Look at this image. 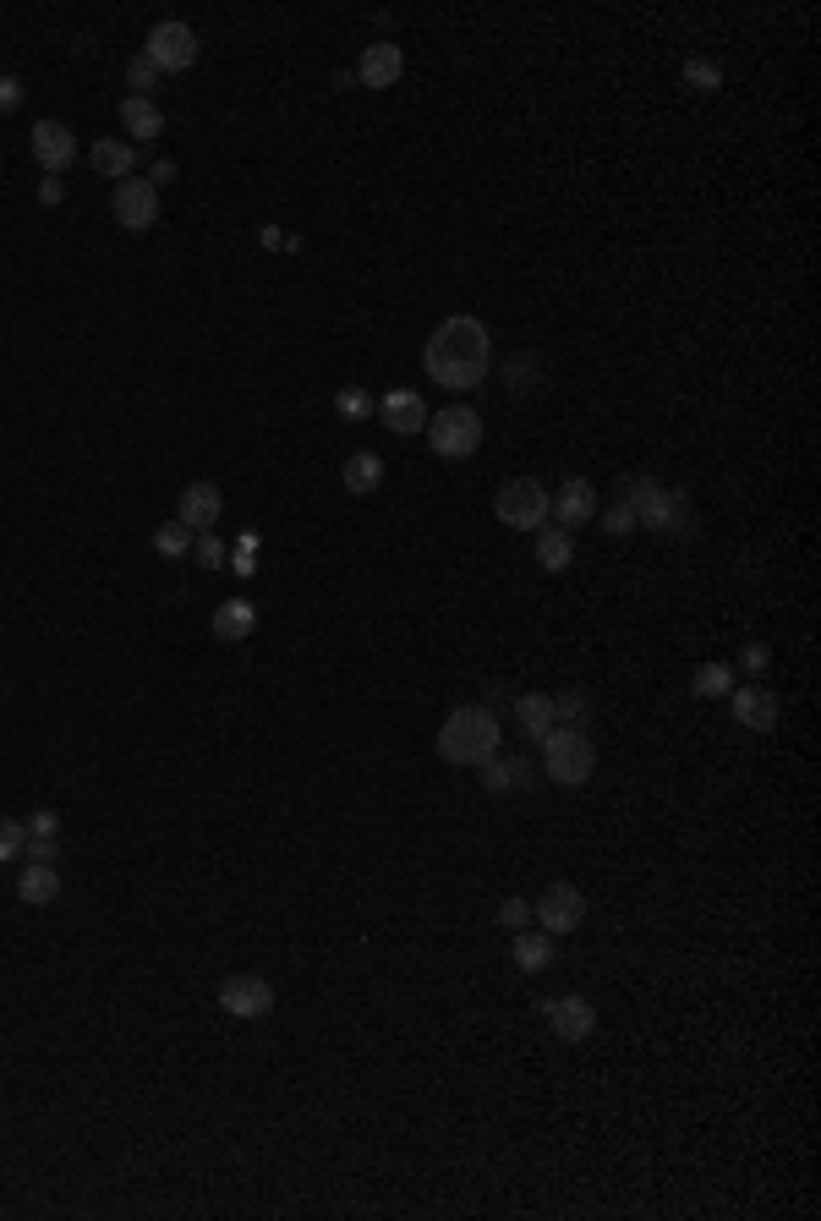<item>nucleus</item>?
Instances as JSON below:
<instances>
[{"label": "nucleus", "instance_id": "nucleus-1", "mask_svg": "<svg viewBox=\"0 0 821 1221\" xmlns=\"http://www.w3.org/2000/svg\"><path fill=\"white\" fill-rule=\"evenodd\" d=\"M423 361H428V372H433L444 389H477L483 372H488V361H493V340H488V329H483L477 318L455 312V318H444V323L433 329Z\"/></svg>", "mask_w": 821, "mask_h": 1221}, {"label": "nucleus", "instance_id": "nucleus-2", "mask_svg": "<svg viewBox=\"0 0 821 1221\" xmlns=\"http://www.w3.org/2000/svg\"><path fill=\"white\" fill-rule=\"evenodd\" d=\"M439 756L455 767H483L499 756V718L488 707H455L439 728Z\"/></svg>", "mask_w": 821, "mask_h": 1221}, {"label": "nucleus", "instance_id": "nucleus-3", "mask_svg": "<svg viewBox=\"0 0 821 1221\" xmlns=\"http://www.w3.org/2000/svg\"><path fill=\"white\" fill-rule=\"evenodd\" d=\"M543 761H548V778H554V783L575 789V783H586V778H592L597 750H592L586 728H554V734L543 739Z\"/></svg>", "mask_w": 821, "mask_h": 1221}, {"label": "nucleus", "instance_id": "nucleus-4", "mask_svg": "<svg viewBox=\"0 0 821 1221\" xmlns=\"http://www.w3.org/2000/svg\"><path fill=\"white\" fill-rule=\"evenodd\" d=\"M428 444L444 461H466L483 444V417L472 412V405H444L439 417H428Z\"/></svg>", "mask_w": 821, "mask_h": 1221}, {"label": "nucleus", "instance_id": "nucleus-5", "mask_svg": "<svg viewBox=\"0 0 821 1221\" xmlns=\"http://www.w3.org/2000/svg\"><path fill=\"white\" fill-rule=\"evenodd\" d=\"M143 56H148L159 72H187V67L198 61V34H192L187 23H159V28L148 34Z\"/></svg>", "mask_w": 821, "mask_h": 1221}, {"label": "nucleus", "instance_id": "nucleus-6", "mask_svg": "<svg viewBox=\"0 0 821 1221\" xmlns=\"http://www.w3.org/2000/svg\"><path fill=\"white\" fill-rule=\"evenodd\" d=\"M493 510H499V521H504V526H543V521H548V494H543L537 483L515 477V483H504V488H499Z\"/></svg>", "mask_w": 821, "mask_h": 1221}, {"label": "nucleus", "instance_id": "nucleus-7", "mask_svg": "<svg viewBox=\"0 0 821 1221\" xmlns=\"http://www.w3.org/2000/svg\"><path fill=\"white\" fill-rule=\"evenodd\" d=\"M219 1008L230 1019H263V1013H274V986L263 975H230L219 986Z\"/></svg>", "mask_w": 821, "mask_h": 1221}, {"label": "nucleus", "instance_id": "nucleus-8", "mask_svg": "<svg viewBox=\"0 0 821 1221\" xmlns=\"http://www.w3.org/2000/svg\"><path fill=\"white\" fill-rule=\"evenodd\" d=\"M116 220L127 230H148L159 220V187L154 181H138V176L116 181Z\"/></svg>", "mask_w": 821, "mask_h": 1221}, {"label": "nucleus", "instance_id": "nucleus-9", "mask_svg": "<svg viewBox=\"0 0 821 1221\" xmlns=\"http://www.w3.org/2000/svg\"><path fill=\"white\" fill-rule=\"evenodd\" d=\"M537 921H543L548 937H564V932H575V926L586 921V899H581L570 882H554V888L543 893V904H537Z\"/></svg>", "mask_w": 821, "mask_h": 1221}, {"label": "nucleus", "instance_id": "nucleus-10", "mask_svg": "<svg viewBox=\"0 0 821 1221\" xmlns=\"http://www.w3.org/2000/svg\"><path fill=\"white\" fill-rule=\"evenodd\" d=\"M34 159H39L45 170H67V165L78 159V132H72L67 121H39V127H34Z\"/></svg>", "mask_w": 821, "mask_h": 1221}, {"label": "nucleus", "instance_id": "nucleus-11", "mask_svg": "<svg viewBox=\"0 0 821 1221\" xmlns=\"http://www.w3.org/2000/svg\"><path fill=\"white\" fill-rule=\"evenodd\" d=\"M635 510V526H668L674 521V488H657L652 477H630V499Z\"/></svg>", "mask_w": 821, "mask_h": 1221}, {"label": "nucleus", "instance_id": "nucleus-12", "mask_svg": "<svg viewBox=\"0 0 821 1221\" xmlns=\"http://www.w3.org/2000/svg\"><path fill=\"white\" fill-rule=\"evenodd\" d=\"M378 412H383V423H389L394 434H423V428H428V405H423L417 389H389V394L378 400Z\"/></svg>", "mask_w": 821, "mask_h": 1221}, {"label": "nucleus", "instance_id": "nucleus-13", "mask_svg": "<svg viewBox=\"0 0 821 1221\" xmlns=\"http://www.w3.org/2000/svg\"><path fill=\"white\" fill-rule=\"evenodd\" d=\"M405 72V56H400V45L394 39H378V45H367L361 50V67H356V78L367 83V88H394V78Z\"/></svg>", "mask_w": 821, "mask_h": 1221}, {"label": "nucleus", "instance_id": "nucleus-14", "mask_svg": "<svg viewBox=\"0 0 821 1221\" xmlns=\"http://www.w3.org/2000/svg\"><path fill=\"white\" fill-rule=\"evenodd\" d=\"M543 1008H548L554 1035H564V1041H586L592 1024H597V1008H592L586 997H554V1003H543Z\"/></svg>", "mask_w": 821, "mask_h": 1221}, {"label": "nucleus", "instance_id": "nucleus-15", "mask_svg": "<svg viewBox=\"0 0 821 1221\" xmlns=\"http://www.w3.org/2000/svg\"><path fill=\"white\" fill-rule=\"evenodd\" d=\"M548 510H554V515H559L564 526H586V521L597 515V488H592L586 477H570V483L559 488V499H554Z\"/></svg>", "mask_w": 821, "mask_h": 1221}, {"label": "nucleus", "instance_id": "nucleus-16", "mask_svg": "<svg viewBox=\"0 0 821 1221\" xmlns=\"http://www.w3.org/2000/svg\"><path fill=\"white\" fill-rule=\"evenodd\" d=\"M734 696V718L745 723V728H777V696L772 690H761V685H745V690H728Z\"/></svg>", "mask_w": 821, "mask_h": 1221}, {"label": "nucleus", "instance_id": "nucleus-17", "mask_svg": "<svg viewBox=\"0 0 821 1221\" xmlns=\"http://www.w3.org/2000/svg\"><path fill=\"white\" fill-rule=\"evenodd\" d=\"M181 526H192V532L219 526V488H214V483H192V488L181 494Z\"/></svg>", "mask_w": 821, "mask_h": 1221}, {"label": "nucleus", "instance_id": "nucleus-18", "mask_svg": "<svg viewBox=\"0 0 821 1221\" xmlns=\"http://www.w3.org/2000/svg\"><path fill=\"white\" fill-rule=\"evenodd\" d=\"M252 625H258V608H252L247 597H230V603H219V614H214V636H219V641H247Z\"/></svg>", "mask_w": 821, "mask_h": 1221}, {"label": "nucleus", "instance_id": "nucleus-19", "mask_svg": "<svg viewBox=\"0 0 821 1221\" xmlns=\"http://www.w3.org/2000/svg\"><path fill=\"white\" fill-rule=\"evenodd\" d=\"M121 121H127L132 143H148V138H159V132H165V116H159V105H154V99H132V94H127Z\"/></svg>", "mask_w": 821, "mask_h": 1221}, {"label": "nucleus", "instance_id": "nucleus-20", "mask_svg": "<svg viewBox=\"0 0 821 1221\" xmlns=\"http://www.w3.org/2000/svg\"><path fill=\"white\" fill-rule=\"evenodd\" d=\"M94 170H99V176L127 181V176L138 170V149H132V143H121V138H105V143H94Z\"/></svg>", "mask_w": 821, "mask_h": 1221}, {"label": "nucleus", "instance_id": "nucleus-21", "mask_svg": "<svg viewBox=\"0 0 821 1221\" xmlns=\"http://www.w3.org/2000/svg\"><path fill=\"white\" fill-rule=\"evenodd\" d=\"M515 712H521L526 734L548 739V734H554V718H559V701H554V696H543V690H526V696L515 701Z\"/></svg>", "mask_w": 821, "mask_h": 1221}, {"label": "nucleus", "instance_id": "nucleus-22", "mask_svg": "<svg viewBox=\"0 0 821 1221\" xmlns=\"http://www.w3.org/2000/svg\"><path fill=\"white\" fill-rule=\"evenodd\" d=\"M488 767V789L493 794H521V789H532V767L521 761V756H493V761H483Z\"/></svg>", "mask_w": 821, "mask_h": 1221}, {"label": "nucleus", "instance_id": "nucleus-23", "mask_svg": "<svg viewBox=\"0 0 821 1221\" xmlns=\"http://www.w3.org/2000/svg\"><path fill=\"white\" fill-rule=\"evenodd\" d=\"M17 893H23V904H56V893H61V877H56V866H28L23 877H17Z\"/></svg>", "mask_w": 821, "mask_h": 1221}, {"label": "nucleus", "instance_id": "nucleus-24", "mask_svg": "<svg viewBox=\"0 0 821 1221\" xmlns=\"http://www.w3.org/2000/svg\"><path fill=\"white\" fill-rule=\"evenodd\" d=\"M537 559H543V570H570V559H575L570 532L564 526H543L537 532Z\"/></svg>", "mask_w": 821, "mask_h": 1221}, {"label": "nucleus", "instance_id": "nucleus-25", "mask_svg": "<svg viewBox=\"0 0 821 1221\" xmlns=\"http://www.w3.org/2000/svg\"><path fill=\"white\" fill-rule=\"evenodd\" d=\"M515 964L521 970H548L554 964V937L548 932H515Z\"/></svg>", "mask_w": 821, "mask_h": 1221}, {"label": "nucleus", "instance_id": "nucleus-26", "mask_svg": "<svg viewBox=\"0 0 821 1221\" xmlns=\"http://www.w3.org/2000/svg\"><path fill=\"white\" fill-rule=\"evenodd\" d=\"M378 483H383V461H378V455L361 450V455L345 461V488H350V494H372Z\"/></svg>", "mask_w": 821, "mask_h": 1221}, {"label": "nucleus", "instance_id": "nucleus-27", "mask_svg": "<svg viewBox=\"0 0 821 1221\" xmlns=\"http://www.w3.org/2000/svg\"><path fill=\"white\" fill-rule=\"evenodd\" d=\"M127 83H132V99H148V94H154V83H159V67H154L148 56H132Z\"/></svg>", "mask_w": 821, "mask_h": 1221}, {"label": "nucleus", "instance_id": "nucleus-28", "mask_svg": "<svg viewBox=\"0 0 821 1221\" xmlns=\"http://www.w3.org/2000/svg\"><path fill=\"white\" fill-rule=\"evenodd\" d=\"M728 690H734L728 663H706V668L695 674V696H728Z\"/></svg>", "mask_w": 821, "mask_h": 1221}, {"label": "nucleus", "instance_id": "nucleus-29", "mask_svg": "<svg viewBox=\"0 0 821 1221\" xmlns=\"http://www.w3.org/2000/svg\"><path fill=\"white\" fill-rule=\"evenodd\" d=\"M154 548H159L165 559H181V554L192 548V526H159V532H154Z\"/></svg>", "mask_w": 821, "mask_h": 1221}, {"label": "nucleus", "instance_id": "nucleus-30", "mask_svg": "<svg viewBox=\"0 0 821 1221\" xmlns=\"http://www.w3.org/2000/svg\"><path fill=\"white\" fill-rule=\"evenodd\" d=\"M23 844H28V828H23V822H12V817H0V866L17 861V855H23Z\"/></svg>", "mask_w": 821, "mask_h": 1221}, {"label": "nucleus", "instance_id": "nucleus-31", "mask_svg": "<svg viewBox=\"0 0 821 1221\" xmlns=\"http://www.w3.org/2000/svg\"><path fill=\"white\" fill-rule=\"evenodd\" d=\"M334 412L356 423V417H367V412H372V400H367L361 389H340V394H334Z\"/></svg>", "mask_w": 821, "mask_h": 1221}, {"label": "nucleus", "instance_id": "nucleus-32", "mask_svg": "<svg viewBox=\"0 0 821 1221\" xmlns=\"http://www.w3.org/2000/svg\"><path fill=\"white\" fill-rule=\"evenodd\" d=\"M685 83H690V88H701V94H712V88L723 83V72H717L712 61H690V67H685Z\"/></svg>", "mask_w": 821, "mask_h": 1221}, {"label": "nucleus", "instance_id": "nucleus-33", "mask_svg": "<svg viewBox=\"0 0 821 1221\" xmlns=\"http://www.w3.org/2000/svg\"><path fill=\"white\" fill-rule=\"evenodd\" d=\"M192 548H198V565H209V570H219V565H225V548H219V537H214V532H198V543H192Z\"/></svg>", "mask_w": 821, "mask_h": 1221}, {"label": "nucleus", "instance_id": "nucleus-34", "mask_svg": "<svg viewBox=\"0 0 821 1221\" xmlns=\"http://www.w3.org/2000/svg\"><path fill=\"white\" fill-rule=\"evenodd\" d=\"M526 921H532L526 899H504V904H499V926H510V932H526Z\"/></svg>", "mask_w": 821, "mask_h": 1221}, {"label": "nucleus", "instance_id": "nucleus-35", "mask_svg": "<svg viewBox=\"0 0 821 1221\" xmlns=\"http://www.w3.org/2000/svg\"><path fill=\"white\" fill-rule=\"evenodd\" d=\"M603 526H608L614 537H624V532H635V510H630V505H614V510L603 515Z\"/></svg>", "mask_w": 821, "mask_h": 1221}, {"label": "nucleus", "instance_id": "nucleus-36", "mask_svg": "<svg viewBox=\"0 0 821 1221\" xmlns=\"http://www.w3.org/2000/svg\"><path fill=\"white\" fill-rule=\"evenodd\" d=\"M668 532H690V494L685 488H674V521H668Z\"/></svg>", "mask_w": 821, "mask_h": 1221}, {"label": "nucleus", "instance_id": "nucleus-37", "mask_svg": "<svg viewBox=\"0 0 821 1221\" xmlns=\"http://www.w3.org/2000/svg\"><path fill=\"white\" fill-rule=\"evenodd\" d=\"M559 701V712L570 718V728H581V718H586V696H554Z\"/></svg>", "mask_w": 821, "mask_h": 1221}, {"label": "nucleus", "instance_id": "nucleus-38", "mask_svg": "<svg viewBox=\"0 0 821 1221\" xmlns=\"http://www.w3.org/2000/svg\"><path fill=\"white\" fill-rule=\"evenodd\" d=\"M56 828H61V822H56V810H39V817L28 822V833H34V839H56Z\"/></svg>", "mask_w": 821, "mask_h": 1221}, {"label": "nucleus", "instance_id": "nucleus-39", "mask_svg": "<svg viewBox=\"0 0 821 1221\" xmlns=\"http://www.w3.org/2000/svg\"><path fill=\"white\" fill-rule=\"evenodd\" d=\"M252 548H258V537H241V548H236V576H252Z\"/></svg>", "mask_w": 821, "mask_h": 1221}, {"label": "nucleus", "instance_id": "nucleus-40", "mask_svg": "<svg viewBox=\"0 0 821 1221\" xmlns=\"http://www.w3.org/2000/svg\"><path fill=\"white\" fill-rule=\"evenodd\" d=\"M766 663H772V652H766V647H745V668H750V674H761Z\"/></svg>", "mask_w": 821, "mask_h": 1221}, {"label": "nucleus", "instance_id": "nucleus-41", "mask_svg": "<svg viewBox=\"0 0 821 1221\" xmlns=\"http://www.w3.org/2000/svg\"><path fill=\"white\" fill-rule=\"evenodd\" d=\"M17 105H23V88L7 78V83H0V110H17Z\"/></svg>", "mask_w": 821, "mask_h": 1221}, {"label": "nucleus", "instance_id": "nucleus-42", "mask_svg": "<svg viewBox=\"0 0 821 1221\" xmlns=\"http://www.w3.org/2000/svg\"><path fill=\"white\" fill-rule=\"evenodd\" d=\"M170 181H176V159H159L154 165V187H170Z\"/></svg>", "mask_w": 821, "mask_h": 1221}, {"label": "nucleus", "instance_id": "nucleus-43", "mask_svg": "<svg viewBox=\"0 0 821 1221\" xmlns=\"http://www.w3.org/2000/svg\"><path fill=\"white\" fill-rule=\"evenodd\" d=\"M39 203H61V181H56V176L39 181Z\"/></svg>", "mask_w": 821, "mask_h": 1221}]
</instances>
